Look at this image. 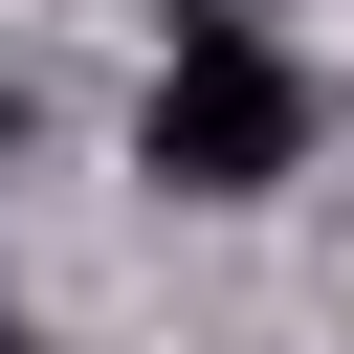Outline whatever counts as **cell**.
Segmentation results:
<instances>
[{
	"label": "cell",
	"mask_w": 354,
	"mask_h": 354,
	"mask_svg": "<svg viewBox=\"0 0 354 354\" xmlns=\"http://www.w3.org/2000/svg\"><path fill=\"white\" fill-rule=\"evenodd\" d=\"M133 177H155V199H266V177H310V66H288L266 22H177L155 111H133Z\"/></svg>",
	"instance_id": "1"
},
{
	"label": "cell",
	"mask_w": 354,
	"mask_h": 354,
	"mask_svg": "<svg viewBox=\"0 0 354 354\" xmlns=\"http://www.w3.org/2000/svg\"><path fill=\"white\" fill-rule=\"evenodd\" d=\"M199 22H243V0H199Z\"/></svg>",
	"instance_id": "2"
},
{
	"label": "cell",
	"mask_w": 354,
	"mask_h": 354,
	"mask_svg": "<svg viewBox=\"0 0 354 354\" xmlns=\"http://www.w3.org/2000/svg\"><path fill=\"white\" fill-rule=\"evenodd\" d=\"M0 133H22V111H0Z\"/></svg>",
	"instance_id": "3"
}]
</instances>
